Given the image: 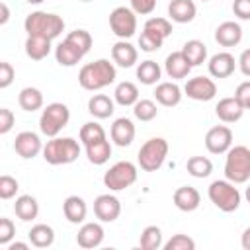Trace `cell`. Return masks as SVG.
<instances>
[{
    "mask_svg": "<svg viewBox=\"0 0 250 250\" xmlns=\"http://www.w3.org/2000/svg\"><path fill=\"white\" fill-rule=\"evenodd\" d=\"M115 76H117V70H115L113 62H109L107 59H98L80 68L78 84L88 92H96V90H102V88L113 84Z\"/></svg>",
    "mask_w": 250,
    "mask_h": 250,
    "instance_id": "6da1fadb",
    "label": "cell"
},
{
    "mask_svg": "<svg viewBox=\"0 0 250 250\" xmlns=\"http://www.w3.org/2000/svg\"><path fill=\"white\" fill-rule=\"evenodd\" d=\"M23 27L27 31V35H39V37H47V39H55L62 33L64 29V20L57 14H51V12H31L27 14L25 21H23Z\"/></svg>",
    "mask_w": 250,
    "mask_h": 250,
    "instance_id": "7a4b0ae2",
    "label": "cell"
},
{
    "mask_svg": "<svg viewBox=\"0 0 250 250\" xmlns=\"http://www.w3.org/2000/svg\"><path fill=\"white\" fill-rule=\"evenodd\" d=\"M80 156V143L72 137H51L47 145L43 146V158L51 166L70 164Z\"/></svg>",
    "mask_w": 250,
    "mask_h": 250,
    "instance_id": "3957f363",
    "label": "cell"
},
{
    "mask_svg": "<svg viewBox=\"0 0 250 250\" xmlns=\"http://www.w3.org/2000/svg\"><path fill=\"white\" fill-rule=\"evenodd\" d=\"M225 178L232 184H246L250 178V148L244 145H234L227 150Z\"/></svg>",
    "mask_w": 250,
    "mask_h": 250,
    "instance_id": "277c9868",
    "label": "cell"
},
{
    "mask_svg": "<svg viewBox=\"0 0 250 250\" xmlns=\"http://www.w3.org/2000/svg\"><path fill=\"white\" fill-rule=\"evenodd\" d=\"M234 186H236V184H232V182H229V180H215V182H211V186H209V189H207V195H209L211 203H213L217 209L225 211V213L236 211V209L240 207L242 195H240L238 188H234Z\"/></svg>",
    "mask_w": 250,
    "mask_h": 250,
    "instance_id": "5b68a950",
    "label": "cell"
},
{
    "mask_svg": "<svg viewBox=\"0 0 250 250\" xmlns=\"http://www.w3.org/2000/svg\"><path fill=\"white\" fill-rule=\"evenodd\" d=\"M68 121H70V109L61 102H53L41 111L39 129L47 137H57L68 125Z\"/></svg>",
    "mask_w": 250,
    "mask_h": 250,
    "instance_id": "8992f818",
    "label": "cell"
},
{
    "mask_svg": "<svg viewBox=\"0 0 250 250\" xmlns=\"http://www.w3.org/2000/svg\"><path fill=\"white\" fill-rule=\"evenodd\" d=\"M166 156H168V143H166V139L152 137V139H148L139 148L137 160H139L141 170H145V172H156L164 164Z\"/></svg>",
    "mask_w": 250,
    "mask_h": 250,
    "instance_id": "52a82bcc",
    "label": "cell"
},
{
    "mask_svg": "<svg viewBox=\"0 0 250 250\" xmlns=\"http://www.w3.org/2000/svg\"><path fill=\"white\" fill-rule=\"evenodd\" d=\"M137 182V166L129 160H119L115 162L105 174H104V186L109 188L111 191H121L127 189Z\"/></svg>",
    "mask_w": 250,
    "mask_h": 250,
    "instance_id": "ba28073f",
    "label": "cell"
},
{
    "mask_svg": "<svg viewBox=\"0 0 250 250\" xmlns=\"http://www.w3.org/2000/svg\"><path fill=\"white\" fill-rule=\"evenodd\" d=\"M109 27L119 39H129L137 31V14L133 8L117 6L109 14Z\"/></svg>",
    "mask_w": 250,
    "mask_h": 250,
    "instance_id": "9c48e42d",
    "label": "cell"
},
{
    "mask_svg": "<svg viewBox=\"0 0 250 250\" xmlns=\"http://www.w3.org/2000/svg\"><path fill=\"white\" fill-rule=\"evenodd\" d=\"M184 92L188 98H191L195 102H209L217 94V84L207 76H193L186 82Z\"/></svg>",
    "mask_w": 250,
    "mask_h": 250,
    "instance_id": "30bf717a",
    "label": "cell"
},
{
    "mask_svg": "<svg viewBox=\"0 0 250 250\" xmlns=\"http://www.w3.org/2000/svg\"><path fill=\"white\" fill-rule=\"evenodd\" d=\"M232 146V131L227 125H215L205 135V148L211 154H225Z\"/></svg>",
    "mask_w": 250,
    "mask_h": 250,
    "instance_id": "8fae6325",
    "label": "cell"
},
{
    "mask_svg": "<svg viewBox=\"0 0 250 250\" xmlns=\"http://www.w3.org/2000/svg\"><path fill=\"white\" fill-rule=\"evenodd\" d=\"M94 215L102 223H113L121 215V203L111 193H102L94 199Z\"/></svg>",
    "mask_w": 250,
    "mask_h": 250,
    "instance_id": "7c38bea8",
    "label": "cell"
},
{
    "mask_svg": "<svg viewBox=\"0 0 250 250\" xmlns=\"http://www.w3.org/2000/svg\"><path fill=\"white\" fill-rule=\"evenodd\" d=\"M14 150L21 158L29 160V158H35L39 152H43V143H41V139H39L37 133H33V131H21V133L16 135Z\"/></svg>",
    "mask_w": 250,
    "mask_h": 250,
    "instance_id": "4fadbf2b",
    "label": "cell"
},
{
    "mask_svg": "<svg viewBox=\"0 0 250 250\" xmlns=\"http://www.w3.org/2000/svg\"><path fill=\"white\" fill-rule=\"evenodd\" d=\"M238 61H234V57L227 51H221V53H215L209 62H207V68H209V74L213 78H229L234 68H236Z\"/></svg>",
    "mask_w": 250,
    "mask_h": 250,
    "instance_id": "5bb4252c",
    "label": "cell"
},
{
    "mask_svg": "<svg viewBox=\"0 0 250 250\" xmlns=\"http://www.w3.org/2000/svg\"><path fill=\"white\" fill-rule=\"evenodd\" d=\"M104 227L100 223H84L78 229L76 244L80 248H98L104 242Z\"/></svg>",
    "mask_w": 250,
    "mask_h": 250,
    "instance_id": "9a60e30c",
    "label": "cell"
},
{
    "mask_svg": "<svg viewBox=\"0 0 250 250\" xmlns=\"http://www.w3.org/2000/svg\"><path fill=\"white\" fill-rule=\"evenodd\" d=\"M215 41L221 47H234L242 41V27L236 21H223L215 29Z\"/></svg>",
    "mask_w": 250,
    "mask_h": 250,
    "instance_id": "2e32d148",
    "label": "cell"
},
{
    "mask_svg": "<svg viewBox=\"0 0 250 250\" xmlns=\"http://www.w3.org/2000/svg\"><path fill=\"white\" fill-rule=\"evenodd\" d=\"M109 137L117 146H129L135 139V125L129 117H117L109 129Z\"/></svg>",
    "mask_w": 250,
    "mask_h": 250,
    "instance_id": "e0dca14e",
    "label": "cell"
},
{
    "mask_svg": "<svg viewBox=\"0 0 250 250\" xmlns=\"http://www.w3.org/2000/svg\"><path fill=\"white\" fill-rule=\"evenodd\" d=\"M111 59L117 66L121 68H131L137 59H139V53H137V47H133L127 39H119L113 47H111Z\"/></svg>",
    "mask_w": 250,
    "mask_h": 250,
    "instance_id": "ac0fdd59",
    "label": "cell"
},
{
    "mask_svg": "<svg viewBox=\"0 0 250 250\" xmlns=\"http://www.w3.org/2000/svg\"><path fill=\"white\" fill-rule=\"evenodd\" d=\"M172 199H174V205H176L180 211H184V213L195 211V209L199 207V203H201L199 191H197L195 188H191V186H182V188H178V189L174 191Z\"/></svg>",
    "mask_w": 250,
    "mask_h": 250,
    "instance_id": "d6986e66",
    "label": "cell"
},
{
    "mask_svg": "<svg viewBox=\"0 0 250 250\" xmlns=\"http://www.w3.org/2000/svg\"><path fill=\"white\" fill-rule=\"evenodd\" d=\"M215 113L223 123H236L242 117L244 107L238 104L234 96H229V98L219 100V104L215 105Z\"/></svg>",
    "mask_w": 250,
    "mask_h": 250,
    "instance_id": "ffe728a7",
    "label": "cell"
},
{
    "mask_svg": "<svg viewBox=\"0 0 250 250\" xmlns=\"http://www.w3.org/2000/svg\"><path fill=\"white\" fill-rule=\"evenodd\" d=\"M62 213L68 223L80 225V223H84V219L88 215V205L80 195H68L62 203Z\"/></svg>",
    "mask_w": 250,
    "mask_h": 250,
    "instance_id": "44dd1931",
    "label": "cell"
},
{
    "mask_svg": "<svg viewBox=\"0 0 250 250\" xmlns=\"http://www.w3.org/2000/svg\"><path fill=\"white\" fill-rule=\"evenodd\" d=\"M195 14H197V8L193 0H172L168 4V16L176 23H189L193 21Z\"/></svg>",
    "mask_w": 250,
    "mask_h": 250,
    "instance_id": "7402d4cb",
    "label": "cell"
},
{
    "mask_svg": "<svg viewBox=\"0 0 250 250\" xmlns=\"http://www.w3.org/2000/svg\"><path fill=\"white\" fill-rule=\"evenodd\" d=\"M191 68H193V66L188 62V59L184 57L182 51H174V53H170V55L166 57L164 70H166V74H168L170 78H174V80L186 78Z\"/></svg>",
    "mask_w": 250,
    "mask_h": 250,
    "instance_id": "603a6c76",
    "label": "cell"
},
{
    "mask_svg": "<svg viewBox=\"0 0 250 250\" xmlns=\"http://www.w3.org/2000/svg\"><path fill=\"white\" fill-rule=\"evenodd\" d=\"M182 88L176 84V82H160L156 84V90H154V98L160 105L164 107H174L182 102Z\"/></svg>",
    "mask_w": 250,
    "mask_h": 250,
    "instance_id": "cb8c5ba5",
    "label": "cell"
},
{
    "mask_svg": "<svg viewBox=\"0 0 250 250\" xmlns=\"http://www.w3.org/2000/svg\"><path fill=\"white\" fill-rule=\"evenodd\" d=\"M115 111V104L109 96L105 94H96L88 100V113L94 115L96 119H107Z\"/></svg>",
    "mask_w": 250,
    "mask_h": 250,
    "instance_id": "d4e9b609",
    "label": "cell"
},
{
    "mask_svg": "<svg viewBox=\"0 0 250 250\" xmlns=\"http://www.w3.org/2000/svg\"><path fill=\"white\" fill-rule=\"evenodd\" d=\"M51 53V39L39 35H27L25 39V55L31 61H43Z\"/></svg>",
    "mask_w": 250,
    "mask_h": 250,
    "instance_id": "484cf974",
    "label": "cell"
},
{
    "mask_svg": "<svg viewBox=\"0 0 250 250\" xmlns=\"http://www.w3.org/2000/svg\"><path fill=\"white\" fill-rule=\"evenodd\" d=\"M14 213H16V217L18 219H21V221H33V219H37V215H39V203H37V199L33 197V195H20L18 199H16V203H14Z\"/></svg>",
    "mask_w": 250,
    "mask_h": 250,
    "instance_id": "4316f807",
    "label": "cell"
},
{
    "mask_svg": "<svg viewBox=\"0 0 250 250\" xmlns=\"http://www.w3.org/2000/svg\"><path fill=\"white\" fill-rule=\"evenodd\" d=\"M27 238H29L31 246H35V248H49L55 242V230H53V227H49L45 223H37L27 232Z\"/></svg>",
    "mask_w": 250,
    "mask_h": 250,
    "instance_id": "83f0119b",
    "label": "cell"
},
{
    "mask_svg": "<svg viewBox=\"0 0 250 250\" xmlns=\"http://www.w3.org/2000/svg\"><path fill=\"white\" fill-rule=\"evenodd\" d=\"M82 57L84 55L72 43H68L66 39H62L55 49V59H57V62L61 66H74V64H78L82 61Z\"/></svg>",
    "mask_w": 250,
    "mask_h": 250,
    "instance_id": "f1b7e54d",
    "label": "cell"
},
{
    "mask_svg": "<svg viewBox=\"0 0 250 250\" xmlns=\"http://www.w3.org/2000/svg\"><path fill=\"white\" fill-rule=\"evenodd\" d=\"M182 53H184V57L188 59V62L191 66H199L207 59V45L199 39H189V41L184 43Z\"/></svg>",
    "mask_w": 250,
    "mask_h": 250,
    "instance_id": "f546056e",
    "label": "cell"
},
{
    "mask_svg": "<svg viewBox=\"0 0 250 250\" xmlns=\"http://www.w3.org/2000/svg\"><path fill=\"white\" fill-rule=\"evenodd\" d=\"M113 100H115V104H119V105H123V107L135 105V104L139 102V88H137L133 82H129V80L119 82V84L115 86Z\"/></svg>",
    "mask_w": 250,
    "mask_h": 250,
    "instance_id": "4dcf8cb0",
    "label": "cell"
},
{
    "mask_svg": "<svg viewBox=\"0 0 250 250\" xmlns=\"http://www.w3.org/2000/svg\"><path fill=\"white\" fill-rule=\"evenodd\" d=\"M18 104H20V107L23 111H31L33 113V111L43 107V94H41V90H37L33 86H27V88H23L20 92Z\"/></svg>",
    "mask_w": 250,
    "mask_h": 250,
    "instance_id": "1f68e13d",
    "label": "cell"
},
{
    "mask_svg": "<svg viewBox=\"0 0 250 250\" xmlns=\"http://www.w3.org/2000/svg\"><path fill=\"white\" fill-rule=\"evenodd\" d=\"M160 74H162V68L158 66V62H154V61H150V59L143 61V62L137 66V78H139V82L145 84V86L156 84V82L160 80Z\"/></svg>",
    "mask_w": 250,
    "mask_h": 250,
    "instance_id": "d6a6232c",
    "label": "cell"
},
{
    "mask_svg": "<svg viewBox=\"0 0 250 250\" xmlns=\"http://www.w3.org/2000/svg\"><path fill=\"white\" fill-rule=\"evenodd\" d=\"M86 156L96 166L105 164L109 160V156H111V143L107 139H104V141H98L94 145H88L86 146Z\"/></svg>",
    "mask_w": 250,
    "mask_h": 250,
    "instance_id": "836d02e7",
    "label": "cell"
},
{
    "mask_svg": "<svg viewBox=\"0 0 250 250\" xmlns=\"http://www.w3.org/2000/svg\"><path fill=\"white\" fill-rule=\"evenodd\" d=\"M139 244H141L143 250H158V248H162L164 242H162V230H160V227H156V225L145 227L143 232H141Z\"/></svg>",
    "mask_w": 250,
    "mask_h": 250,
    "instance_id": "e575fe53",
    "label": "cell"
},
{
    "mask_svg": "<svg viewBox=\"0 0 250 250\" xmlns=\"http://www.w3.org/2000/svg\"><path fill=\"white\" fill-rule=\"evenodd\" d=\"M78 137H80V143H82L84 146H88V145H94V143H98V141H104V139H105V131H104V127H102L100 123L88 121V123H84V125L80 127Z\"/></svg>",
    "mask_w": 250,
    "mask_h": 250,
    "instance_id": "d590c367",
    "label": "cell"
},
{
    "mask_svg": "<svg viewBox=\"0 0 250 250\" xmlns=\"http://www.w3.org/2000/svg\"><path fill=\"white\" fill-rule=\"evenodd\" d=\"M186 168H188L189 176H193V178H207L213 172V162L207 156H191L188 160Z\"/></svg>",
    "mask_w": 250,
    "mask_h": 250,
    "instance_id": "8d00e7d4",
    "label": "cell"
},
{
    "mask_svg": "<svg viewBox=\"0 0 250 250\" xmlns=\"http://www.w3.org/2000/svg\"><path fill=\"white\" fill-rule=\"evenodd\" d=\"M162 43H164V37H160V35L154 33V31L143 29L141 35H139V47H141V51H145V53H154V51H158V49L162 47Z\"/></svg>",
    "mask_w": 250,
    "mask_h": 250,
    "instance_id": "74e56055",
    "label": "cell"
},
{
    "mask_svg": "<svg viewBox=\"0 0 250 250\" xmlns=\"http://www.w3.org/2000/svg\"><path fill=\"white\" fill-rule=\"evenodd\" d=\"M64 39H66L68 43H72L82 55H86V53L92 49V35H90L86 29H74V31H70Z\"/></svg>",
    "mask_w": 250,
    "mask_h": 250,
    "instance_id": "f35d334b",
    "label": "cell"
},
{
    "mask_svg": "<svg viewBox=\"0 0 250 250\" xmlns=\"http://www.w3.org/2000/svg\"><path fill=\"white\" fill-rule=\"evenodd\" d=\"M133 113L139 121H152L158 115V107L152 100H139L133 105Z\"/></svg>",
    "mask_w": 250,
    "mask_h": 250,
    "instance_id": "ab89813d",
    "label": "cell"
},
{
    "mask_svg": "<svg viewBox=\"0 0 250 250\" xmlns=\"http://www.w3.org/2000/svg\"><path fill=\"white\" fill-rule=\"evenodd\" d=\"M143 29H148V31H154V33H158L160 37H170L172 35V23L166 20V18H148L146 21H145V27Z\"/></svg>",
    "mask_w": 250,
    "mask_h": 250,
    "instance_id": "60d3db41",
    "label": "cell"
},
{
    "mask_svg": "<svg viewBox=\"0 0 250 250\" xmlns=\"http://www.w3.org/2000/svg\"><path fill=\"white\" fill-rule=\"evenodd\" d=\"M164 250H193L195 248V240L189 238L188 234H174L168 242L162 244Z\"/></svg>",
    "mask_w": 250,
    "mask_h": 250,
    "instance_id": "b9f144b4",
    "label": "cell"
},
{
    "mask_svg": "<svg viewBox=\"0 0 250 250\" xmlns=\"http://www.w3.org/2000/svg\"><path fill=\"white\" fill-rule=\"evenodd\" d=\"M18 189H20V184L16 178H12L8 174L0 176V197L2 199H12L18 193Z\"/></svg>",
    "mask_w": 250,
    "mask_h": 250,
    "instance_id": "7bdbcfd3",
    "label": "cell"
},
{
    "mask_svg": "<svg viewBox=\"0 0 250 250\" xmlns=\"http://www.w3.org/2000/svg\"><path fill=\"white\" fill-rule=\"evenodd\" d=\"M14 236H16V225L12 223V219L2 217L0 219V244L2 246H8Z\"/></svg>",
    "mask_w": 250,
    "mask_h": 250,
    "instance_id": "ee69618b",
    "label": "cell"
},
{
    "mask_svg": "<svg viewBox=\"0 0 250 250\" xmlns=\"http://www.w3.org/2000/svg\"><path fill=\"white\" fill-rule=\"evenodd\" d=\"M234 98L238 100V104H240L244 109H250V80L240 82V84L236 86Z\"/></svg>",
    "mask_w": 250,
    "mask_h": 250,
    "instance_id": "f6af8a7d",
    "label": "cell"
},
{
    "mask_svg": "<svg viewBox=\"0 0 250 250\" xmlns=\"http://www.w3.org/2000/svg\"><path fill=\"white\" fill-rule=\"evenodd\" d=\"M14 76H16L14 66L6 61H2L0 62V88H8L14 82Z\"/></svg>",
    "mask_w": 250,
    "mask_h": 250,
    "instance_id": "bcb514c9",
    "label": "cell"
},
{
    "mask_svg": "<svg viewBox=\"0 0 250 250\" xmlns=\"http://www.w3.org/2000/svg\"><path fill=\"white\" fill-rule=\"evenodd\" d=\"M14 123H16V115H14V111L8 109V107H2V109H0V133L6 135V133L14 127Z\"/></svg>",
    "mask_w": 250,
    "mask_h": 250,
    "instance_id": "7dc6e473",
    "label": "cell"
},
{
    "mask_svg": "<svg viewBox=\"0 0 250 250\" xmlns=\"http://www.w3.org/2000/svg\"><path fill=\"white\" fill-rule=\"evenodd\" d=\"M131 2V8L135 14H141V16H146V14H152V10L156 8V0H129Z\"/></svg>",
    "mask_w": 250,
    "mask_h": 250,
    "instance_id": "c3c4849f",
    "label": "cell"
},
{
    "mask_svg": "<svg viewBox=\"0 0 250 250\" xmlns=\"http://www.w3.org/2000/svg\"><path fill=\"white\" fill-rule=\"evenodd\" d=\"M232 12L238 20H250V0H234L232 2Z\"/></svg>",
    "mask_w": 250,
    "mask_h": 250,
    "instance_id": "681fc988",
    "label": "cell"
},
{
    "mask_svg": "<svg viewBox=\"0 0 250 250\" xmlns=\"http://www.w3.org/2000/svg\"><path fill=\"white\" fill-rule=\"evenodd\" d=\"M238 68H240V72L244 76L250 78V49H244L240 53V57H238Z\"/></svg>",
    "mask_w": 250,
    "mask_h": 250,
    "instance_id": "f907efd6",
    "label": "cell"
},
{
    "mask_svg": "<svg viewBox=\"0 0 250 250\" xmlns=\"http://www.w3.org/2000/svg\"><path fill=\"white\" fill-rule=\"evenodd\" d=\"M10 20V10L6 6V2H0V25H4Z\"/></svg>",
    "mask_w": 250,
    "mask_h": 250,
    "instance_id": "816d5d0a",
    "label": "cell"
},
{
    "mask_svg": "<svg viewBox=\"0 0 250 250\" xmlns=\"http://www.w3.org/2000/svg\"><path fill=\"white\" fill-rule=\"evenodd\" d=\"M240 244H242L244 250H250V227L244 229V232H242V236H240Z\"/></svg>",
    "mask_w": 250,
    "mask_h": 250,
    "instance_id": "f5cc1de1",
    "label": "cell"
},
{
    "mask_svg": "<svg viewBox=\"0 0 250 250\" xmlns=\"http://www.w3.org/2000/svg\"><path fill=\"white\" fill-rule=\"evenodd\" d=\"M6 248H8V250H27L29 244H27V242H10Z\"/></svg>",
    "mask_w": 250,
    "mask_h": 250,
    "instance_id": "db71d44e",
    "label": "cell"
},
{
    "mask_svg": "<svg viewBox=\"0 0 250 250\" xmlns=\"http://www.w3.org/2000/svg\"><path fill=\"white\" fill-rule=\"evenodd\" d=\"M244 197H246V201H248V203H250V186H248V188H246V191H244Z\"/></svg>",
    "mask_w": 250,
    "mask_h": 250,
    "instance_id": "11a10c76",
    "label": "cell"
},
{
    "mask_svg": "<svg viewBox=\"0 0 250 250\" xmlns=\"http://www.w3.org/2000/svg\"><path fill=\"white\" fill-rule=\"evenodd\" d=\"M25 2H27V4H41L43 0H25Z\"/></svg>",
    "mask_w": 250,
    "mask_h": 250,
    "instance_id": "9f6ffc18",
    "label": "cell"
},
{
    "mask_svg": "<svg viewBox=\"0 0 250 250\" xmlns=\"http://www.w3.org/2000/svg\"><path fill=\"white\" fill-rule=\"evenodd\" d=\"M80 2H92V0H80Z\"/></svg>",
    "mask_w": 250,
    "mask_h": 250,
    "instance_id": "6f0895ef",
    "label": "cell"
},
{
    "mask_svg": "<svg viewBox=\"0 0 250 250\" xmlns=\"http://www.w3.org/2000/svg\"><path fill=\"white\" fill-rule=\"evenodd\" d=\"M201 2H209V0H201Z\"/></svg>",
    "mask_w": 250,
    "mask_h": 250,
    "instance_id": "680465c9",
    "label": "cell"
}]
</instances>
